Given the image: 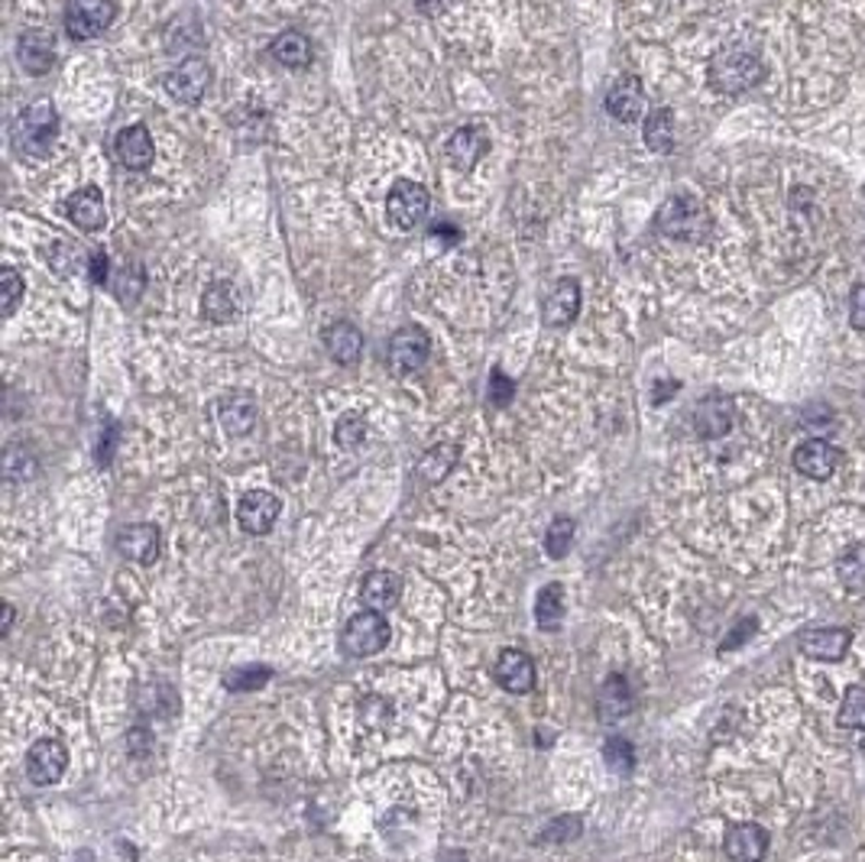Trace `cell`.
I'll use <instances>...</instances> for the list:
<instances>
[{
    "instance_id": "18",
    "label": "cell",
    "mask_w": 865,
    "mask_h": 862,
    "mask_svg": "<svg viewBox=\"0 0 865 862\" xmlns=\"http://www.w3.org/2000/svg\"><path fill=\"white\" fill-rule=\"evenodd\" d=\"M723 853L730 862H762L768 853V834L758 824H733L723 840Z\"/></svg>"
},
{
    "instance_id": "6",
    "label": "cell",
    "mask_w": 865,
    "mask_h": 862,
    "mask_svg": "<svg viewBox=\"0 0 865 862\" xmlns=\"http://www.w3.org/2000/svg\"><path fill=\"white\" fill-rule=\"evenodd\" d=\"M118 16L114 0H69L65 3V29L72 39H98Z\"/></svg>"
},
{
    "instance_id": "3",
    "label": "cell",
    "mask_w": 865,
    "mask_h": 862,
    "mask_svg": "<svg viewBox=\"0 0 865 862\" xmlns=\"http://www.w3.org/2000/svg\"><path fill=\"white\" fill-rule=\"evenodd\" d=\"M658 231L671 241H687V244H700L710 234V215L707 208L691 198V195H674L661 205L658 218H655Z\"/></svg>"
},
{
    "instance_id": "17",
    "label": "cell",
    "mask_w": 865,
    "mask_h": 862,
    "mask_svg": "<svg viewBox=\"0 0 865 862\" xmlns=\"http://www.w3.org/2000/svg\"><path fill=\"white\" fill-rule=\"evenodd\" d=\"M581 312V286L577 279H558L555 289L545 295V308L541 318L548 328H568Z\"/></svg>"
},
{
    "instance_id": "5",
    "label": "cell",
    "mask_w": 865,
    "mask_h": 862,
    "mask_svg": "<svg viewBox=\"0 0 865 862\" xmlns=\"http://www.w3.org/2000/svg\"><path fill=\"white\" fill-rule=\"evenodd\" d=\"M389 645V622L379 610H361L341 632V648L351 658H370Z\"/></svg>"
},
{
    "instance_id": "36",
    "label": "cell",
    "mask_w": 865,
    "mask_h": 862,
    "mask_svg": "<svg viewBox=\"0 0 865 862\" xmlns=\"http://www.w3.org/2000/svg\"><path fill=\"white\" fill-rule=\"evenodd\" d=\"M574 532H577L574 519H568V515H558V519L548 525V532H545V551H548L551 558H564V555L571 551Z\"/></svg>"
},
{
    "instance_id": "16",
    "label": "cell",
    "mask_w": 865,
    "mask_h": 862,
    "mask_svg": "<svg viewBox=\"0 0 865 862\" xmlns=\"http://www.w3.org/2000/svg\"><path fill=\"white\" fill-rule=\"evenodd\" d=\"M118 551L130 561H136V564H153L159 558V551H162V535L149 522L124 525L118 532Z\"/></svg>"
},
{
    "instance_id": "24",
    "label": "cell",
    "mask_w": 865,
    "mask_h": 862,
    "mask_svg": "<svg viewBox=\"0 0 865 862\" xmlns=\"http://www.w3.org/2000/svg\"><path fill=\"white\" fill-rule=\"evenodd\" d=\"M597 704H600V720H604V724H617L622 717H629L632 707H635V697H632L629 681H625L622 675H610V678L604 681V688H600Z\"/></svg>"
},
{
    "instance_id": "4",
    "label": "cell",
    "mask_w": 865,
    "mask_h": 862,
    "mask_svg": "<svg viewBox=\"0 0 865 862\" xmlns=\"http://www.w3.org/2000/svg\"><path fill=\"white\" fill-rule=\"evenodd\" d=\"M431 211V195L425 185L412 182V179H399L392 189H389V198H386V218L395 231H415L425 224Z\"/></svg>"
},
{
    "instance_id": "22",
    "label": "cell",
    "mask_w": 865,
    "mask_h": 862,
    "mask_svg": "<svg viewBox=\"0 0 865 862\" xmlns=\"http://www.w3.org/2000/svg\"><path fill=\"white\" fill-rule=\"evenodd\" d=\"M20 62L29 75H46L56 62V36L46 29H29L20 36Z\"/></svg>"
},
{
    "instance_id": "37",
    "label": "cell",
    "mask_w": 865,
    "mask_h": 862,
    "mask_svg": "<svg viewBox=\"0 0 865 862\" xmlns=\"http://www.w3.org/2000/svg\"><path fill=\"white\" fill-rule=\"evenodd\" d=\"M604 758H607L610 772L625 775V772H632V765H635V749H632L629 739L610 737L607 739V745H604Z\"/></svg>"
},
{
    "instance_id": "9",
    "label": "cell",
    "mask_w": 865,
    "mask_h": 862,
    "mask_svg": "<svg viewBox=\"0 0 865 862\" xmlns=\"http://www.w3.org/2000/svg\"><path fill=\"white\" fill-rule=\"evenodd\" d=\"M428 354H431V341H428V335L422 328H402L389 341V367L395 369L399 376L425 367Z\"/></svg>"
},
{
    "instance_id": "47",
    "label": "cell",
    "mask_w": 865,
    "mask_h": 862,
    "mask_svg": "<svg viewBox=\"0 0 865 862\" xmlns=\"http://www.w3.org/2000/svg\"><path fill=\"white\" fill-rule=\"evenodd\" d=\"M10 622H13V607H10V604H3V632L10 629Z\"/></svg>"
},
{
    "instance_id": "38",
    "label": "cell",
    "mask_w": 865,
    "mask_h": 862,
    "mask_svg": "<svg viewBox=\"0 0 865 862\" xmlns=\"http://www.w3.org/2000/svg\"><path fill=\"white\" fill-rule=\"evenodd\" d=\"M3 474L7 481H29L36 474V458L26 454V448H10L3 454Z\"/></svg>"
},
{
    "instance_id": "8",
    "label": "cell",
    "mask_w": 865,
    "mask_h": 862,
    "mask_svg": "<svg viewBox=\"0 0 865 862\" xmlns=\"http://www.w3.org/2000/svg\"><path fill=\"white\" fill-rule=\"evenodd\" d=\"M69 749L59 739H36L26 752V778L36 788H49L65 775Z\"/></svg>"
},
{
    "instance_id": "14",
    "label": "cell",
    "mask_w": 865,
    "mask_h": 862,
    "mask_svg": "<svg viewBox=\"0 0 865 862\" xmlns=\"http://www.w3.org/2000/svg\"><path fill=\"white\" fill-rule=\"evenodd\" d=\"M282 512V502L266 490H249L237 506V522L249 535H266Z\"/></svg>"
},
{
    "instance_id": "31",
    "label": "cell",
    "mask_w": 865,
    "mask_h": 862,
    "mask_svg": "<svg viewBox=\"0 0 865 862\" xmlns=\"http://www.w3.org/2000/svg\"><path fill=\"white\" fill-rule=\"evenodd\" d=\"M454 464H458V448H454V445H435V448L422 458L418 471H422L425 481L438 484V481H444V477L451 474Z\"/></svg>"
},
{
    "instance_id": "34",
    "label": "cell",
    "mask_w": 865,
    "mask_h": 862,
    "mask_svg": "<svg viewBox=\"0 0 865 862\" xmlns=\"http://www.w3.org/2000/svg\"><path fill=\"white\" fill-rule=\"evenodd\" d=\"M837 720H840V727H846V730H865V688L863 684H853V688H846Z\"/></svg>"
},
{
    "instance_id": "28",
    "label": "cell",
    "mask_w": 865,
    "mask_h": 862,
    "mask_svg": "<svg viewBox=\"0 0 865 862\" xmlns=\"http://www.w3.org/2000/svg\"><path fill=\"white\" fill-rule=\"evenodd\" d=\"M221 425H224V432L234 435V438H241V435L253 432V425H256V405H253V399L244 396V392L228 396V399L221 402Z\"/></svg>"
},
{
    "instance_id": "19",
    "label": "cell",
    "mask_w": 865,
    "mask_h": 862,
    "mask_svg": "<svg viewBox=\"0 0 865 862\" xmlns=\"http://www.w3.org/2000/svg\"><path fill=\"white\" fill-rule=\"evenodd\" d=\"M114 153L118 159L124 162L130 172H143L153 166L156 159V146H153V136L143 123H133V126H124L118 133V143H114Z\"/></svg>"
},
{
    "instance_id": "29",
    "label": "cell",
    "mask_w": 865,
    "mask_h": 862,
    "mask_svg": "<svg viewBox=\"0 0 865 862\" xmlns=\"http://www.w3.org/2000/svg\"><path fill=\"white\" fill-rule=\"evenodd\" d=\"M642 136H645V146H648L651 153H661V156L671 153V149H674V114H671L668 108L651 111V114L645 118Z\"/></svg>"
},
{
    "instance_id": "23",
    "label": "cell",
    "mask_w": 865,
    "mask_h": 862,
    "mask_svg": "<svg viewBox=\"0 0 865 862\" xmlns=\"http://www.w3.org/2000/svg\"><path fill=\"white\" fill-rule=\"evenodd\" d=\"M241 308H244L241 289H237L234 282H228V279L215 282V286L205 292V299H202V315H205L208 321H218V325L234 321V318L241 315Z\"/></svg>"
},
{
    "instance_id": "10",
    "label": "cell",
    "mask_w": 865,
    "mask_h": 862,
    "mask_svg": "<svg viewBox=\"0 0 865 862\" xmlns=\"http://www.w3.org/2000/svg\"><path fill=\"white\" fill-rule=\"evenodd\" d=\"M733 422H736V405L730 396H707L694 409V428L700 438H710V441L723 438V435H730Z\"/></svg>"
},
{
    "instance_id": "21",
    "label": "cell",
    "mask_w": 865,
    "mask_h": 862,
    "mask_svg": "<svg viewBox=\"0 0 865 862\" xmlns=\"http://www.w3.org/2000/svg\"><path fill=\"white\" fill-rule=\"evenodd\" d=\"M853 645L850 629H807L801 635V652L817 661H840Z\"/></svg>"
},
{
    "instance_id": "11",
    "label": "cell",
    "mask_w": 865,
    "mask_h": 862,
    "mask_svg": "<svg viewBox=\"0 0 865 862\" xmlns=\"http://www.w3.org/2000/svg\"><path fill=\"white\" fill-rule=\"evenodd\" d=\"M794 468H797V474H804L811 481H830L840 468V451L824 438H811V441L797 445Z\"/></svg>"
},
{
    "instance_id": "42",
    "label": "cell",
    "mask_w": 865,
    "mask_h": 862,
    "mask_svg": "<svg viewBox=\"0 0 865 862\" xmlns=\"http://www.w3.org/2000/svg\"><path fill=\"white\" fill-rule=\"evenodd\" d=\"M512 396H515V383H512L502 369H494V373H490V402L502 409V405L512 402Z\"/></svg>"
},
{
    "instance_id": "44",
    "label": "cell",
    "mask_w": 865,
    "mask_h": 862,
    "mask_svg": "<svg viewBox=\"0 0 865 862\" xmlns=\"http://www.w3.org/2000/svg\"><path fill=\"white\" fill-rule=\"evenodd\" d=\"M850 321L856 331H865V286L853 289V299H850Z\"/></svg>"
},
{
    "instance_id": "12",
    "label": "cell",
    "mask_w": 865,
    "mask_h": 862,
    "mask_svg": "<svg viewBox=\"0 0 865 862\" xmlns=\"http://www.w3.org/2000/svg\"><path fill=\"white\" fill-rule=\"evenodd\" d=\"M490 149V136L480 123H467L461 126L451 139H448V162L458 169V172H471L484 153Z\"/></svg>"
},
{
    "instance_id": "20",
    "label": "cell",
    "mask_w": 865,
    "mask_h": 862,
    "mask_svg": "<svg viewBox=\"0 0 865 862\" xmlns=\"http://www.w3.org/2000/svg\"><path fill=\"white\" fill-rule=\"evenodd\" d=\"M645 108V92L635 75H619L613 88L607 92V111L619 123H635Z\"/></svg>"
},
{
    "instance_id": "41",
    "label": "cell",
    "mask_w": 865,
    "mask_h": 862,
    "mask_svg": "<svg viewBox=\"0 0 865 862\" xmlns=\"http://www.w3.org/2000/svg\"><path fill=\"white\" fill-rule=\"evenodd\" d=\"M581 830H584V824H581V817H558V821H551L545 830H541V843H564V840H577L581 837Z\"/></svg>"
},
{
    "instance_id": "35",
    "label": "cell",
    "mask_w": 865,
    "mask_h": 862,
    "mask_svg": "<svg viewBox=\"0 0 865 862\" xmlns=\"http://www.w3.org/2000/svg\"><path fill=\"white\" fill-rule=\"evenodd\" d=\"M269 678H272L269 665H244V668H234L224 675V688L228 691H259Z\"/></svg>"
},
{
    "instance_id": "33",
    "label": "cell",
    "mask_w": 865,
    "mask_h": 862,
    "mask_svg": "<svg viewBox=\"0 0 865 862\" xmlns=\"http://www.w3.org/2000/svg\"><path fill=\"white\" fill-rule=\"evenodd\" d=\"M334 441L348 451H357L367 441V418L361 412H344L334 425Z\"/></svg>"
},
{
    "instance_id": "46",
    "label": "cell",
    "mask_w": 865,
    "mask_h": 862,
    "mask_svg": "<svg viewBox=\"0 0 865 862\" xmlns=\"http://www.w3.org/2000/svg\"><path fill=\"white\" fill-rule=\"evenodd\" d=\"M92 279H95L98 286H105V279H108V253H105V250H98V253L92 256Z\"/></svg>"
},
{
    "instance_id": "32",
    "label": "cell",
    "mask_w": 865,
    "mask_h": 862,
    "mask_svg": "<svg viewBox=\"0 0 865 862\" xmlns=\"http://www.w3.org/2000/svg\"><path fill=\"white\" fill-rule=\"evenodd\" d=\"M837 574L850 591H865V545H853L837 558Z\"/></svg>"
},
{
    "instance_id": "26",
    "label": "cell",
    "mask_w": 865,
    "mask_h": 862,
    "mask_svg": "<svg viewBox=\"0 0 865 862\" xmlns=\"http://www.w3.org/2000/svg\"><path fill=\"white\" fill-rule=\"evenodd\" d=\"M361 594H364V604H370V610L386 614V610H392V607L399 604V597H402V578L392 574V571H370V574L364 578Z\"/></svg>"
},
{
    "instance_id": "1",
    "label": "cell",
    "mask_w": 865,
    "mask_h": 862,
    "mask_svg": "<svg viewBox=\"0 0 865 862\" xmlns=\"http://www.w3.org/2000/svg\"><path fill=\"white\" fill-rule=\"evenodd\" d=\"M10 136H13L16 153L33 156V159L49 156L56 146V136H59V114H56L52 101H36V105L23 108L20 118L13 121Z\"/></svg>"
},
{
    "instance_id": "43",
    "label": "cell",
    "mask_w": 865,
    "mask_h": 862,
    "mask_svg": "<svg viewBox=\"0 0 865 862\" xmlns=\"http://www.w3.org/2000/svg\"><path fill=\"white\" fill-rule=\"evenodd\" d=\"M755 629H758V619H752V616H748V619H742L740 626H736V629H733V632H730V635L720 642V652L727 655L730 648H740L742 642H748V639L755 635Z\"/></svg>"
},
{
    "instance_id": "2",
    "label": "cell",
    "mask_w": 865,
    "mask_h": 862,
    "mask_svg": "<svg viewBox=\"0 0 865 862\" xmlns=\"http://www.w3.org/2000/svg\"><path fill=\"white\" fill-rule=\"evenodd\" d=\"M765 78V65L755 52L748 49H720L714 59H710V85L720 92V95H745L752 92L758 82Z\"/></svg>"
},
{
    "instance_id": "45",
    "label": "cell",
    "mask_w": 865,
    "mask_h": 862,
    "mask_svg": "<svg viewBox=\"0 0 865 862\" xmlns=\"http://www.w3.org/2000/svg\"><path fill=\"white\" fill-rule=\"evenodd\" d=\"M114 445H118V425L108 422V435H101V441H98V464H111Z\"/></svg>"
},
{
    "instance_id": "40",
    "label": "cell",
    "mask_w": 865,
    "mask_h": 862,
    "mask_svg": "<svg viewBox=\"0 0 865 862\" xmlns=\"http://www.w3.org/2000/svg\"><path fill=\"white\" fill-rule=\"evenodd\" d=\"M114 292H118V299H121L124 305H133V302L139 299V292H143V269H139V263L124 266V269L118 272Z\"/></svg>"
},
{
    "instance_id": "15",
    "label": "cell",
    "mask_w": 865,
    "mask_h": 862,
    "mask_svg": "<svg viewBox=\"0 0 865 862\" xmlns=\"http://www.w3.org/2000/svg\"><path fill=\"white\" fill-rule=\"evenodd\" d=\"M65 215L78 231H101L108 224V208H105V195L95 185H85L78 192L69 195L65 202Z\"/></svg>"
},
{
    "instance_id": "25",
    "label": "cell",
    "mask_w": 865,
    "mask_h": 862,
    "mask_svg": "<svg viewBox=\"0 0 865 862\" xmlns=\"http://www.w3.org/2000/svg\"><path fill=\"white\" fill-rule=\"evenodd\" d=\"M325 348H328V354H331L338 364L351 367V364H357L361 354H364V335H361L351 321H338V325H331V328L325 331Z\"/></svg>"
},
{
    "instance_id": "7",
    "label": "cell",
    "mask_w": 865,
    "mask_h": 862,
    "mask_svg": "<svg viewBox=\"0 0 865 862\" xmlns=\"http://www.w3.org/2000/svg\"><path fill=\"white\" fill-rule=\"evenodd\" d=\"M162 85H166V92H169L172 101H179V105H198L205 98L208 85H211V65L205 59H198V56L182 59V65H175L162 78Z\"/></svg>"
},
{
    "instance_id": "30",
    "label": "cell",
    "mask_w": 865,
    "mask_h": 862,
    "mask_svg": "<svg viewBox=\"0 0 865 862\" xmlns=\"http://www.w3.org/2000/svg\"><path fill=\"white\" fill-rule=\"evenodd\" d=\"M535 622L545 632H558L561 629V622H564V591H561V584L541 587V594L535 600Z\"/></svg>"
},
{
    "instance_id": "27",
    "label": "cell",
    "mask_w": 865,
    "mask_h": 862,
    "mask_svg": "<svg viewBox=\"0 0 865 862\" xmlns=\"http://www.w3.org/2000/svg\"><path fill=\"white\" fill-rule=\"evenodd\" d=\"M272 56L285 69H305L312 62V43L299 29H285L272 39Z\"/></svg>"
},
{
    "instance_id": "39",
    "label": "cell",
    "mask_w": 865,
    "mask_h": 862,
    "mask_svg": "<svg viewBox=\"0 0 865 862\" xmlns=\"http://www.w3.org/2000/svg\"><path fill=\"white\" fill-rule=\"evenodd\" d=\"M0 292H3V315L10 318L20 308V299H23V279H20V272L13 266L0 269Z\"/></svg>"
},
{
    "instance_id": "13",
    "label": "cell",
    "mask_w": 865,
    "mask_h": 862,
    "mask_svg": "<svg viewBox=\"0 0 865 862\" xmlns=\"http://www.w3.org/2000/svg\"><path fill=\"white\" fill-rule=\"evenodd\" d=\"M494 675L496 681H499V688L509 691V694H528V691L535 688V665H532V658H528L525 652H519V648H502V652H499V658H496L494 665Z\"/></svg>"
}]
</instances>
